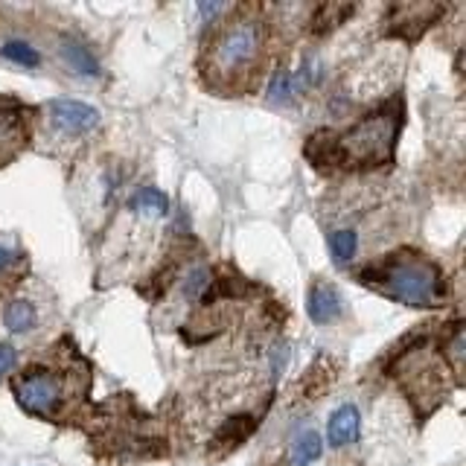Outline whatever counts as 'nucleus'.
I'll use <instances>...</instances> for the list:
<instances>
[{
	"instance_id": "1",
	"label": "nucleus",
	"mask_w": 466,
	"mask_h": 466,
	"mask_svg": "<svg viewBox=\"0 0 466 466\" xmlns=\"http://www.w3.org/2000/svg\"><path fill=\"white\" fill-rule=\"evenodd\" d=\"M265 23L254 9H237L210 32L202 56V73L221 93H245L263 76L268 50Z\"/></svg>"
},
{
	"instance_id": "2",
	"label": "nucleus",
	"mask_w": 466,
	"mask_h": 466,
	"mask_svg": "<svg viewBox=\"0 0 466 466\" xmlns=\"http://www.w3.org/2000/svg\"><path fill=\"white\" fill-rule=\"evenodd\" d=\"M402 125V105L391 99L382 108L367 114L365 120L350 125L347 132H324L315 134L312 143L306 146V155L315 160V167H330V169H373L384 167L393 160L396 134Z\"/></svg>"
},
{
	"instance_id": "3",
	"label": "nucleus",
	"mask_w": 466,
	"mask_h": 466,
	"mask_svg": "<svg viewBox=\"0 0 466 466\" xmlns=\"http://www.w3.org/2000/svg\"><path fill=\"white\" fill-rule=\"evenodd\" d=\"M358 280L379 295L417 309L440 306L446 298V283H443L440 268L417 251H393L382 256V260L370 263L358 274Z\"/></svg>"
},
{
	"instance_id": "4",
	"label": "nucleus",
	"mask_w": 466,
	"mask_h": 466,
	"mask_svg": "<svg viewBox=\"0 0 466 466\" xmlns=\"http://www.w3.org/2000/svg\"><path fill=\"white\" fill-rule=\"evenodd\" d=\"M12 391H15L18 402L27 414L56 419L70 402V393H73V373L35 365L18 373L15 382H12Z\"/></svg>"
},
{
	"instance_id": "5",
	"label": "nucleus",
	"mask_w": 466,
	"mask_h": 466,
	"mask_svg": "<svg viewBox=\"0 0 466 466\" xmlns=\"http://www.w3.org/2000/svg\"><path fill=\"white\" fill-rule=\"evenodd\" d=\"M30 140V111L18 99L0 97V167L18 155Z\"/></svg>"
},
{
	"instance_id": "6",
	"label": "nucleus",
	"mask_w": 466,
	"mask_h": 466,
	"mask_svg": "<svg viewBox=\"0 0 466 466\" xmlns=\"http://www.w3.org/2000/svg\"><path fill=\"white\" fill-rule=\"evenodd\" d=\"M47 114H50L53 128H58V132L70 137L88 134L91 128L99 123V111L76 99H53L47 105Z\"/></svg>"
},
{
	"instance_id": "7",
	"label": "nucleus",
	"mask_w": 466,
	"mask_h": 466,
	"mask_svg": "<svg viewBox=\"0 0 466 466\" xmlns=\"http://www.w3.org/2000/svg\"><path fill=\"white\" fill-rule=\"evenodd\" d=\"M309 318L315 324H330L335 321L338 315H341V298H338V291L326 283H318L312 291H309Z\"/></svg>"
},
{
	"instance_id": "8",
	"label": "nucleus",
	"mask_w": 466,
	"mask_h": 466,
	"mask_svg": "<svg viewBox=\"0 0 466 466\" xmlns=\"http://www.w3.org/2000/svg\"><path fill=\"white\" fill-rule=\"evenodd\" d=\"M326 437H330L332 446H347V443H356V437H358V411L353 405H341L330 417Z\"/></svg>"
},
{
	"instance_id": "9",
	"label": "nucleus",
	"mask_w": 466,
	"mask_h": 466,
	"mask_svg": "<svg viewBox=\"0 0 466 466\" xmlns=\"http://www.w3.org/2000/svg\"><path fill=\"white\" fill-rule=\"evenodd\" d=\"M128 210H134V213L143 219H160L169 213V198L160 190H155V186H143V190L134 193V198L128 202Z\"/></svg>"
},
{
	"instance_id": "10",
	"label": "nucleus",
	"mask_w": 466,
	"mask_h": 466,
	"mask_svg": "<svg viewBox=\"0 0 466 466\" xmlns=\"http://www.w3.org/2000/svg\"><path fill=\"white\" fill-rule=\"evenodd\" d=\"M324 452V443H321V435H315V431H303V435L291 443V452H289V466H309L321 458Z\"/></svg>"
},
{
	"instance_id": "11",
	"label": "nucleus",
	"mask_w": 466,
	"mask_h": 466,
	"mask_svg": "<svg viewBox=\"0 0 466 466\" xmlns=\"http://www.w3.org/2000/svg\"><path fill=\"white\" fill-rule=\"evenodd\" d=\"M4 321L12 332H27L35 326V306L30 300H12L4 312Z\"/></svg>"
},
{
	"instance_id": "12",
	"label": "nucleus",
	"mask_w": 466,
	"mask_h": 466,
	"mask_svg": "<svg viewBox=\"0 0 466 466\" xmlns=\"http://www.w3.org/2000/svg\"><path fill=\"white\" fill-rule=\"evenodd\" d=\"M443 361H449L454 379L461 382L463 376V326L458 324L449 335V341H443Z\"/></svg>"
},
{
	"instance_id": "13",
	"label": "nucleus",
	"mask_w": 466,
	"mask_h": 466,
	"mask_svg": "<svg viewBox=\"0 0 466 466\" xmlns=\"http://www.w3.org/2000/svg\"><path fill=\"white\" fill-rule=\"evenodd\" d=\"M356 233L353 230H335L332 237H330V251H332V260L338 265H344L350 263L356 256Z\"/></svg>"
},
{
	"instance_id": "14",
	"label": "nucleus",
	"mask_w": 466,
	"mask_h": 466,
	"mask_svg": "<svg viewBox=\"0 0 466 466\" xmlns=\"http://www.w3.org/2000/svg\"><path fill=\"white\" fill-rule=\"evenodd\" d=\"M62 53H65V58L70 62V67L79 70V73H85V76H93V73H97V62H93L91 53H88L82 44L67 41V44L62 47Z\"/></svg>"
},
{
	"instance_id": "15",
	"label": "nucleus",
	"mask_w": 466,
	"mask_h": 466,
	"mask_svg": "<svg viewBox=\"0 0 466 466\" xmlns=\"http://www.w3.org/2000/svg\"><path fill=\"white\" fill-rule=\"evenodd\" d=\"M0 53L21 67H39V62H41V56L35 53V47L23 44V41H9L6 47H0Z\"/></svg>"
},
{
	"instance_id": "16",
	"label": "nucleus",
	"mask_w": 466,
	"mask_h": 466,
	"mask_svg": "<svg viewBox=\"0 0 466 466\" xmlns=\"http://www.w3.org/2000/svg\"><path fill=\"white\" fill-rule=\"evenodd\" d=\"M289 93H291V76H289V70H277L272 88H268V97H272V102L283 105V102H289Z\"/></svg>"
},
{
	"instance_id": "17",
	"label": "nucleus",
	"mask_w": 466,
	"mask_h": 466,
	"mask_svg": "<svg viewBox=\"0 0 466 466\" xmlns=\"http://www.w3.org/2000/svg\"><path fill=\"white\" fill-rule=\"evenodd\" d=\"M400 373H419V356H408L402 365H400ZM440 396L437 391V382L435 379H426L423 384H419V396Z\"/></svg>"
},
{
	"instance_id": "18",
	"label": "nucleus",
	"mask_w": 466,
	"mask_h": 466,
	"mask_svg": "<svg viewBox=\"0 0 466 466\" xmlns=\"http://www.w3.org/2000/svg\"><path fill=\"white\" fill-rule=\"evenodd\" d=\"M15 361H18L15 350H12L9 344H0V376H4V373H9L12 367H15Z\"/></svg>"
},
{
	"instance_id": "19",
	"label": "nucleus",
	"mask_w": 466,
	"mask_h": 466,
	"mask_svg": "<svg viewBox=\"0 0 466 466\" xmlns=\"http://www.w3.org/2000/svg\"><path fill=\"white\" fill-rule=\"evenodd\" d=\"M12 263H15V251L0 248V272H4V268H9Z\"/></svg>"
}]
</instances>
